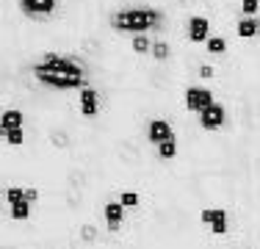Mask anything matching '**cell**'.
Instances as JSON below:
<instances>
[{
  "label": "cell",
  "instance_id": "277c9868",
  "mask_svg": "<svg viewBox=\"0 0 260 249\" xmlns=\"http://www.w3.org/2000/svg\"><path fill=\"white\" fill-rule=\"evenodd\" d=\"M191 34H194V39H202L205 36V22L197 17V20H191Z\"/></svg>",
  "mask_w": 260,
  "mask_h": 249
},
{
  "label": "cell",
  "instance_id": "6da1fadb",
  "mask_svg": "<svg viewBox=\"0 0 260 249\" xmlns=\"http://www.w3.org/2000/svg\"><path fill=\"white\" fill-rule=\"evenodd\" d=\"M36 75H39L45 83L61 86V89L80 83V70H78L75 64H70V61H64V58H47L45 64L36 70Z\"/></svg>",
  "mask_w": 260,
  "mask_h": 249
},
{
  "label": "cell",
  "instance_id": "5b68a950",
  "mask_svg": "<svg viewBox=\"0 0 260 249\" xmlns=\"http://www.w3.org/2000/svg\"><path fill=\"white\" fill-rule=\"evenodd\" d=\"M158 136H164V139L169 136V130H166L164 122H155V124H152V139H158Z\"/></svg>",
  "mask_w": 260,
  "mask_h": 249
},
{
  "label": "cell",
  "instance_id": "3957f363",
  "mask_svg": "<svg viewBox=\"0 0 260 249\" xmlns=\"http://www.w3.org/2000/svg\"><path fill=\"white\" fill-rule=\"evenodd\" d=\"M188 100H191L194 108H208V95H205V91H191Z\"/></svg>",
  "mask_w": 260,
  "mask_h": 249
},
{
  "label": "cell",
  "instance_id": "7a4b0ae2",
  "mask_svg": "<svg viewBox=\"0 0 260 249\" xmlns=\"http://www.w3.org/2000/svg\"><path fill=\"white\" fill-rule=\"evenodd\" d=\"M25 3L28 11H34V14H45V11H50L53 0H22Z\"/></svg>",
  "mask_w": 260,
  "mask_h": 249
}]
</instances>
